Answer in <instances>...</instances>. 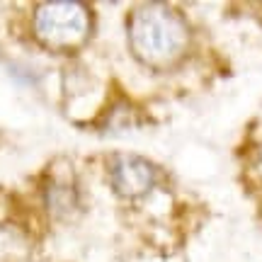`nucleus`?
Instances as JSON below:
<instances>
[{"instance_id":"obj_1","label":"nucleus","mask_w":262,"mask_h":262,"mask_svg":"<svg viewBox=\"0 0 262 262\" xmlns=\"http://www.w3.org/2000/svg\"><path fill=\"white\" fill-rule=\"evenodd\" d=\"M129 44L141 63L150 68H170L187 51L189 27L178 10L163 3H148L131 15Z\"/></svg>"},{"instance_id":"obj_2","label":"nucleus","mask_w":262,"mask_h":262,"mask_svg":"<svg viewBox=\"0 0 262 262\" xmlns=\"http://www.w3.org/2000/svg\"><path fill=\"white\" fill-rule=\"evenodd\" d=\"M34 34L54 51H71L90 34V10L75 0L41 3L34 12Z\"/></svg>"},{"instance_id":"obj_3","label":"nucleus","mask_w":262,"mask_h":262,"mask_svg":"<svg viewBox=\"0 0 262 262\" xmlns=\"http://www.w3.org/2000/svg\"><path fill=\"white\" fill-rule=\"evenodd\" d=\"M110 178L122 196H141L153 187L156 170L139 156H114L110 163Z\"/></svg>"},{"instance_id":"obj_4","label":"nucleus","mask_w":262,"mask_h":262,"mask_svg":"<svg viewBox=\"0 0 262 262\" xmlns=\"http://www.w3.org/2000/svg\"><path fill=\"white\" fill-rule=\"evenodd\" d=\"M260 170H262V153H260Z\"/></svg>"}]
</instances>
